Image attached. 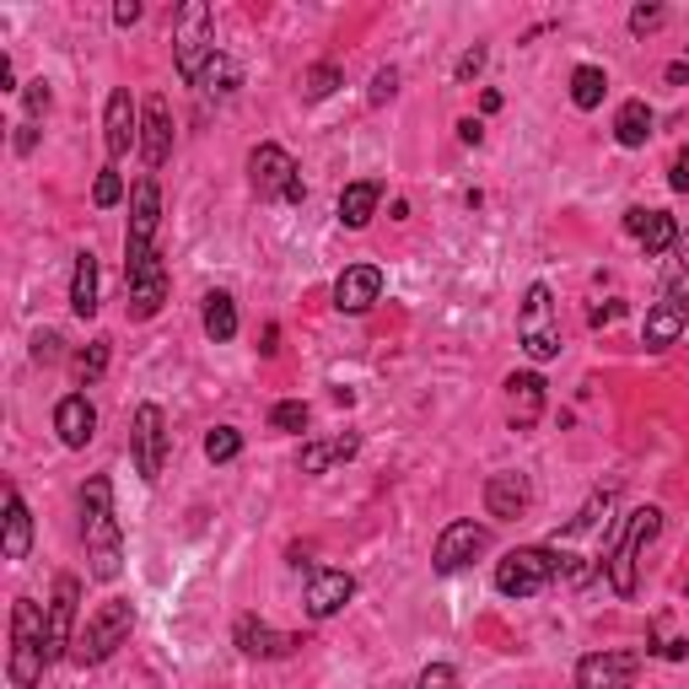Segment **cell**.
<instances>
[{
    "label": "cell",
    "instance_id": "obj_45",
    "mask_svg": "<svg viewBox=\"0 0 689 689\" xmlns=\"http://www.w3.org/2000/svg\"><path fill=\"white\" fill-rule=\"evenodd\" d=\"M480 135H485L480 119H458V141H463V146H480Z\"/></svg>",
    "mask_w": 689,
    "mask_h": 689
},
{
    "label": "cell",
    "instance_id": "obj_40",
    "mask_svg": "<svg viewBox=\"0 0 689 689\" xmlns=\"http://www.w3.org/2000/svg\"><path fill=\"white\" fill-rule=\"evenodd\" d=\"M480 70H485V44H474V50H463V59H458V70H452V76H458V81H474Z\"/></svg>",
    "mask_w": 689,
    "mask_h": 689
},
{
    "label": "cell",
    "instance_id": "obj_32",
    "mask_svg": "<svg viewBox=\"0 0 689 689\" xmlns=\"http://www.w3.org/2000/svg\"><path fill=\"white\" fill-rule=\"evenodd\" d=\"M674 243H679V221H674L668 210H652V216H646V232H641V248H646V259L668 253Z\"/></svg>",
    "mask_w": 689,
    "mask_h": 689
},
{
    "label": "cell",
    "instance_id": "obj_42",
    "mask_svg": "<svg viewBox=\"0 0 689 689\" xmlns=\"http://www.w3.org/2000/svg\"><path fill=\"white\" fill-rule=\"evenodd\" d=\"M657 22H663V6H636L631 11V33H652Z\"/></svg>",
    "mask_w": 689,
    "mask_h": 689
},
{
    "label": "cell",
    "instance_id": "obj_17",
    "mask_svg": "<svg viewBox=\"0 0 689 689\" xmlns=\"http://www.w3.org/2000/svg\"><path fill=\"white\" fill-rule=\"evenodd\" d=\"M378 296H383V270L378 264H350L335 281V307L340 313H367Z\"/></svg>",
    "mask_w": 689,
    "mask_h": 689
},
{
    "label": "cell",
    "instance_id": "obj_29",
    "mask_svg": "<svg viewBox=\"0 0 689 689\" xmlns=\"http://www.w3.org/2000/svg\"><path fill=\"white\" fill-rule=\"evenodd\" d=\"M205 335L216 344H227V340H238V302L227 292H210L205 296Z\"/></svg>",
    "mask_w": 689,
    "mask_h": 689
},
{
    "label": "cell",
    "instance_id": "obj_48",
    "mask_svg": "<svg viewBox=\"0 0 689 689\" xmlns=\"http://www.w3.org/2000/svg\"><path fill=\"white\" fill-rule=\"evenodd\" d=\"M39 146V130H33V119L28 124H17V151H33Z\"/></svg>",
    "mask_w": 689,
    "mask_h": 689
},
{
    "label": "cell",
    "instance_id": "obj_7",
    "mask_svg": "<svg viewBox=\"0 0 689 689\" xmlns=\"http://www.w3.org/2000/svg\"><path fill=\"white\" fill-rule=\"evenodd\" d=\"M216 59V22H210V6L189 0L178 11V33H173V65L184 81H199V70Z\"/></svg>",
    "mask_w": 689,
    "mask_h": 689
},
{
    "label": "cell",
    "instance_id": "obj_2",
    "mask_svg": "<svg viewBox=\"0 0 689 689\" xmlns=\"http://www.w3.org/2000/svg\"><path fill=\"white\" fill-rule=\"evenodd\" d=\"M50 668V614L33 603V598H17L11 603V689H33Z\"/></svg>",
    "mask_w": 689,
    "mask_h": 689
},
{
    "label": "cell",
    "instance_id": "obj_23",
    "mask_svg": "<svg viewBox=\"0 0 689 689\" xmlns=\"http://www.w3.org/2000/svg\"><path fill=\"white\" fill-rule=\"evenodd\" d=\"M33 549V512L17 485H6V560H28Z\"/></svg>",
    "mask_w": 689,
    "mask_h": 689
},
{
    "label": "cell",
    "instance_id": "obj_15",
    "mask_svg": "<svg viewBox=\"0 0 689 689\" xmlns=\"http://www.w3.org/2000/svg\"><path fill=\"white\" fill-rule=\"evenodd\" d=\"M124 281H130V318H156L162 302H167V264H162V253L146 259L141 270H124Z\"/></svg>",
    "mask_w": 689,
    "mask_h": 689
},
{
    "label": "cell",
    "instance_id": "obj_46",
    "mask_svg": "<svg viewBox=\"0 0 689 689\" xmlns=\"http://www.w3.org/2000/svg\"><path fill=\"white\" fill-rule=\"evenodd\" d=\"M620 313H625L620 302H609V307H592V329H603V324H614Z\"/></svg>",
    "mask_w": 689,
    "mask_h": 689
},
{
    "label": "cell",
    "instance_id": "obj_10",
    "mask_svg": "<svg viewBox=\"0 0 689 689\" xmlns=\"http://www.w3.org/2000/svg\"><path fill=\"white\" fill-rule=\"evenodd\" d=\"M130 452H135V474L151 485V480L162 474V458H167V426H162V409H156V404H141V409H135Z\"/></svg>",
    "mask_w": 689,
    "mask_h": 689
},
{
    "label": "cell",
    "instance_id": "obj_24",
    "mask_svg": "<svg viewBox=\"0 0 689 689\" xmlns=\"http://www.w3.org/2000/svg\"><path fill=\"white\" fill-rule=\"evenodd\" d=\"M378 199H383V184L378 178H356V184H344L340 189V221L350 232H361L372 216H378Z\"/></svg>",
    "mask_w": 689,
    "mask_h": 689
},
{
    "label": "cell",
    "instance_id": "obj_39",
    "mask_svg": "<svg viewBox=\"0 0 689 689\" xmlns=\"http://www.w3.org/2000/svg\"><path fill=\"white\" fill-rule=\"evenodd\" d=\"M22 98H28V113H33V119H44V113H50V102H54V92H50V81L39 76V81H28V92H22Z\"/></svg>",
    "mask_w": 689,
    "mask_h": 689
},
{
    "label": "cell",
    "instance_id": "obj_51",
    "mask_svg": "<svg viewBox=\"0 0 689 689\" xmlns=\"http://www.w3.org/2000/svg\"><path fill=\"white\" fill-rule=\"evenodd\" d=\"M668 81H674V87H679V81H689V59H674V65H668Z\"/></svg>",
    "mask_w": 689,
    "mask_h": 689
},
{
    "label": "cell",
    "instance_id": "obj_33",
    "mask_svg": "<svg viewBox=\"0 0 689 689\" xmlns=\"http://www.w3.org/2000/svg\"><path fill=\"white\" fill-rule=\"evenodd\" d=\"M340 81H344V70L335 65V59H324V65H313V70L302 76V98H307V102H324L329 92H335V87H340Z\"/></svg>",
    "mask_w": 689,
    "mask_h": 689
},
{
    "label": "cell",
    "instance_id": "obj_5",
    "mask_svg": "<svg viewBox=\"0 0 689 689\" xmlns=\"http://www.w3.org/2000/svg\"><path fill=\"white\" fill-rule=\"evenodd\" d=\"M130 625H135V609H130L124 598H108V603H98V614L76 631V663H81V668H98V663H108V657L130 641Z\"/></svg>",
    "mask_w": 689,
    "mask_h": 689
},
{
    "label": "cell",
    "instance_id": "obj_22",
    "mask_svg": "<svg viewBox=\"0 0 689 689\" xmlns=\"http://www.w3.org/2000/svg\"><path fill=\"white\" fill-rule=\"evenodd\" d=\"M685 324H689L685 302H679V296H663V302L646 313V344H652V350H668V344H679Z\"/></svg>",
    "mask_w": 689,
    "mask_h": 689
},
{
    "label": "cell",
    "instance_id": "obj_41",
    "mask_svg": "<svg viewBox=\"0 0 689 689\" xmlns=\"http://www.w3.org/2000/svg\"><path fill=\"white\" fill-rule=\"evenodd\" d=\"M394 92H398V70L389 65V70H378V76H372V92H367V98H372V102H389Z\"/></svg>",
    "mask_w": 689,
    "mask_h": 689
},
{
    "label": "cell",
    "instance_id": "obj_52",
    "mask_svg": "<svg viewBox=\"0 0 689 689\" xmlns=\"http://www.w3.org/2000/svg\"><path fill=\"white\" fill-rule=\"evenodd\" d=\"M679 162H689V146H685V156H679Z\"/></svg>",
    "mask_w": 689,
    "mask_h": 689
},
{
    "label": "cell",
    "instance_id": "obj_6",
    "mask_svg": "<svg viewBox=\"0 0 689 689\" xmlns=\"http://www.w3.org/2000/svg\"><path fill=\"white\" fill-rule=\"evenodd\" d=\"M517 340L528 350V361H555L560 356V313H555V292L534 281L523 307H517Z\"/></svg>",
    "mask_w": 689,
    "mask_h": 689
},
{
    "label": "cell",
    "instance_id": "obj_31",
    "mask_svg": "<svg viewBox=\"0 0 689 689\" xmlns=\"http://www.w3.org/2000/svg\"><path fill=\"white\" fill-rule=\"evenodd\" d=\"M603 92H609V76L598 70V65H577L571 70V102L588 113V108H598L603 102Z\"/></svg>",
    "mask_w": 689,
    "mask_h": 689
},
{
    "label": "cell",
    "instance_id": "obj_9",
    "mask_svg": "<svg viewBox=\"0 0 689 689\" xmlns=\"http://www.w3.org/2000/svg\"><path fill=\"white\" fill-rule=\"evenodd\" d=\"M485 544H491V528L485 523H474V517H458V523H447L442 534H437V549H431V566L452 577V571H463L474 555H485Z\"/></svg>",
    "mask_w": 689,
    "mask_h": 689
},
{
    "label": "cell",
    "instance_id": "obj_3",
    "mask_svg": "<svg viewBox=\"0 0 689 689\" xmlns=\"http://www.w3.org/2000/svg\"><path fill=\"white\" fill-rule=\"evenodd\" d=\"M560 571H566V555H555L544 544H523V549H506L495 560V592L501 598H539Z\"/></svg>",
    "mask_w": 689,
    "mask_h": 689
},
{
    "label": "cell",
    "instance_id": "obj_50",
    "mask_svg": "<svg viewBox=\"0 0 689 689\" xmlns=\"http://www.w3.org/2000/svg\"><path fill=\"white\" fill-rule=\"evenodd\" d=\"M668 184L685 195V189H689V162H674V178H668Z\"/></svg>",
    "mask_w": 689,
    "mask_h": 689
},
{
    "label": "cell",
    "instance_id": "obj_4",
    "mask_svg": "<svg viewBox=\"0 0 689 689\" xmlns=\"http://www.w3.org/2000/svg\"><path fill=\"white\" fill-rule=\"evenodd\" d=\"M657 528H663V512L657 506H641L625 517V534L614 539V549L603 555L609 560V588L620 592V598H636V571H641V549L657 539Z\"/></svg>",
    "mask_w": 689,
    "mask_h": 689
},
{
    "label": "cell",
    "instance_id": "obj_8",
    "mask_svg": "<svg viewBox=\"0 0 689 689\" xmlns=\"http://www.w3.org/2000/svg\"><path fill=\"white\" fill-rule=\"evenodd\" d=\"M156 221H162V189H156V178H141L135 189H130V227H124V270H141L146 259H156Z\"/></svg>",
    "mask_w": 689,
    "mask_h": 689
},
{
    "label": "cell",
    "instance_id": "obj_18",
    "mask_svg": "<svg viewBox=\"0 0 689 689\" xmlns=\"http://www.w3.org/2000/svg\"><path fill=\"white\" fill-rule=\"evenodd\" d=\"M76 598H81V582H76V577H59V582H54V598H50V663H59L65 646H70V631H76Z\"/></svg>",
    "mask_w": 689,
    "mask_h": 689
},
{
    "label": "cell",
    "instance_id": "obj_30",
    "mask_svg": "<svg viewBox=\"0 0 689 689\" xmlns=\"http://www.w3.org/2000/svg\"><path fill=\"white\" fill-rule=\"evenodd\" d=\"M356 437H329V442H307L302 447V474H324L329 463H340V458H356Z\"/></svg>",
    "mask_w": 689,
    "mask_h": 689
},
{
    "label": "cell",
    "instance_id": "obj_25",
    "mask_svg": "<svg viewBox=\"0 0 689 689\" xmlns=\"http://www.w3.org/2000/svg\"><path fill=\"white\" fill-rule=\"evenodd\" d=\"M506 394H512V426H534L544 415V378L539 372H512V378H506Z\"/></svg>",
    "mask_w": 689,
    "mask_h": 689
},
{
    "label": "cell",
    "instance_id": "obj_14",
    "mask_svg": "<svg viewBox=\"0 0 689 689\" xmlns=\"http://www.w3.org/2000/svg\"><path fill=\"white\" fill-rule=\"evenodd\" d=\"M102 141H108V156H113V162L141 146V113H135V102H130L124 87L108 98V113H102Z\"/></svg>",
    "mask_w": 689,
    "mask_h": 689
},
{
    "label": "cell",
    "instance_id": "obj_16",
    "mask_svg": "<svg viewBox=\"0 0 689 689\" xmlns=\"http://www.w3.org/2000/svg\"><path fill=\"white\" fill-rule=\"evenodd\" d=\"M54 431H59V442L65 447H87L98 437V409H92V398L87 394H65L54 404Z\"/></svg>",
    "mask_w": 689,
    "mask_h": 689
},
{
    "label": "cell",
    "instance_id": "obj_11",
    "mask_svg": "<svg viewBox=\"0 0 689 689\" xmlns=\"http://www.w3.org/2000/svg\"><path fill=\"white\" fill-rule=\"evenodd\" d=\"M296 178V162L286 146H253V156H248V184H253V195L259 199H286V189H292Z\"/></svg>",
    "mask_w": 689,
    "mask_h": 689
},
{
    "label": "cell",
    "instance_id": "obj_44",
    "mask_svg": "<svg viewBox=\"0 0 689 689\" xmlns=\"http://www.w3.org/2000/svg\"><path fill=\"white\" fill-rule=\"evenodd\" d=\"M113 22H119V28H135V22H141V0H119V6H113Z\"/></svg>",
    "mask_w": 689,
    "mask_h": 689
},
{
    "label": "cell",
    "instance_id": "obj_36",
    "mask_svg": "<svg viewBox=\"0 0 689 689\" xmlns=\"http://www.w3.org/2000/svg\"><path fill=\"white\" fill-rule=\"evenodd\" d=\"M102 367H108V340H92L87 350H81V356H76V378H81L87 389H92V383L102 378Z\"/></svg>",
    "mask_w": 689,
    "mask_h": 689
},
{
    "label": "cell",
    "instance_id": "obj_28",
    "mask_svg": "<svg viewBox=\"0 0 689 689\" xmlns=\"http://www.w3.org/2000/svg\"><path fill=\"white\" fill-rule=\"evenodd\" d=\"M238 81H243V65H238L232 54H216V59L199 70L195 87L205 92V98H232V92H238Z\"/></svg>",
    "mask_w": 689,
    "mask_h": 689
},
{
    "label": "cell",
    "instance_id": "obj_21",
    "mask_svg": "<svg viewBox=\"0 0 689 689\" xmlns=\"http://www.w3.org/2000/svg\"><path fill=\"white\" fill-rule=\"evenodd\" d=\"M232 641H238V652L243 657H292L296 646H302V636H281V631H270L264 620H238V631H232Z\"/></svg>",
    "mask_w": 689,
    "mask_h": 689
},
{
    "label": "cell",
    "instance_id": "obj_27",
    "mask_svg": "<svg viewBox=\"0 0 689 689\" xmlns=\"http://www.w3.org/2000/svg\"><path fill=\"white\" fill-rule=\"evenodd\" d=\"M652 124H657V119H652L646 98H631L625 108H620V113H614V141H620L625 151H636V146H646V141H652Z\"/></svg>",
    "mask_w": 689,
    "mask_h": 689
},
{
    "label": "cell",
    "instance_id": "obj_26",
    "mask_svg": "<svg viewBox=\"0 0 689 689\" xmlns=\"http://www.w3.org/2000/svg\"><path fill=\"white\" fill-rule=\"evenodd\" d=\"M70 313H76V318H92V313H98V253H92V248L76 253V270H70Z\"/></svg>",
    "mask_w": 689,
    "mask_h": 689
},
{
    "label": "cell",
    "instance_id": "obj_35",
    "mask_svg": "<svg viewBox=\"0 0 689 689\" xmlns=\"http://www.w3.org/2000/svg\"><path fill=\"white\" fill-rule=\"evenodd\" d=\"M307 420H313V409H307L302 398H286V404L270 409V426H275V431H307Z\"/></svg>",
    "mask_w": 689,
    "mask_h": 689
},
{
    "label": "cell",
    "instance_id": "obj_38",
    "mask_svg": "<svg viewBox=\"0 0 689 689\" xmlns=\"http://www.w3.org/2000/svg\"><path fill=\"white\" fill-rule=\"evenodd\" d=\"M415 689H458V674H452V663H431V668H420Z\"/></svg>",
    "mask_w": 689,
    "mask_h": 689
},
{
    "label": "cell",
    "instance_id": "obj_49",
    "mask_svg": "<svg viewBox=\"0 0 689 689\" xmlns=\"http://www.w3.org/2000/svg\"><path fill=\"white\" fill-rule=\"evenodd\" d=\"M0 92H17V70H11V54H0Z\"/></svg>",
    "mask_w": 689,
    "mask_h": 689
},
{
    "label": "cell",
    "instance_id": "obj_19",
    "mask_svg": "<svg viewBox=\"0 0 689 689\" xmlns=\"http://www.w3.org/2000/svg\"><path fill=\"white\" fill-rule=\"evenodd\" d=\"M528 501H534V485H528V474H517V469H501V474L485 480V512H491V517H523Z\"/></svg>",
    "mask_w": 689,
    "mask_h": 689
},
{
    "label": "cell",
    "instance_id": "obj_13",
    "mask_svg": "<svg viewBox=\"0 0 689 689\" xmlns=\"http://www.w3.org/2000/svg\"><path fill=\"white\" fill-rule=\"evenodd\" d=\"M636 668V652H592L577 663V689H631Z\"/></svg>",
    "mask_w": 689,
    "mask_h": 689
},
{
    "label": "cell",
    "instance_id": "obj_34",
    "mask_svg": "<svg viewBox=\"0 0 689 689\" xmlns=\"http://www.w3.org/2000/svg\"><path fill=\"white\" fill-rule=\"evenodd\" d=\"M238 452H243V431H238V426H216V431L205 437V458H210V463H232Z\"/></svg>",
    "mask_w": 689,
    "mask_h": 689
},
{
    "label": "cell",
    "instance_id": "obj_20",
    "mask_svg": "<svg viewBox=\"0 0 689 689\" xmlns=\"http://www.w3.org/2000/svg\"><path fill=\"white\" fill-rule=\"evenodd\" d=\"M141 156H146V167H162L173 156V119H167L162 92L146 98V108H141Z\"/></svg>",
    "mask_w": 689,
    "mask_h": 689
},
{
    "label": "cell",
    "instance_id": "obj_47",
    "mask_svg": "<svg viewBox=\"0 0 689 689\" xmlns=\"http://www.w3.org/2000/svg\"><path fill=\"white\" fill-rule=\"evenodd\" d=\"M646 216H652V210H625V232H631V238H641V232H646Z\"/></svg>",
    "mask_w": 689,
    "mask_h": 689
},
{
    "label": "cell",
    "instance_id": "obj_1",
    "mask_svg": "<svg viewBox=\"0 0 689 689\" xmlns=\"http://www.w3.org/2000/svg\"><path fill=\"white\" fill-rule=\"evenodd\" d=\"M81 534H87V571L98 582H113L124 571V539H119V523H113V485L108 480H87L81 491Z\"/></svg>",
    "mask_w": 689,
    "mask_h": 689
},
{
    "label": "cell",
    "instance_id": "obj_43",
    "mask_svg": "<svg viewBox=\"0 0 689 689\" xmlns=\"http://www.w3.org/2000/svg\"><path fill=\"white\" fill-rule=\"evenodd\" d=\"M33 361H59V335H54V329H44V335L33 340Z\"/></svg>",
    "mask_w": 689,
    "mask_h": 689
},
{
    "label": "cell",
    "instance_id": "obj_37",
    "mask_svg": "<svg viewBox=\"0 0 689 689\" xmlns=\"http://www.w3.org/2000/svg\"><path fill=\"white\" fill-rule=\"evenodd\" d=\"M92 199H98V210H108V205H119V199H124V178H119V167H113V162H108V167L98 173Z\"/></svg>",
    "mask_w": 689,
    "mask_h": 689
},
{
    "label": "cell",
    "instance_id": "obj_12",
    "mask_svg": "<svg viewBox=\"0 0 689 689\" xmlns=\"http://www.w3.org/2000/svg\"><path fill=\"white\" fill-rule=\"evenodd\" d=\"M350 598H356V577L350 571H335V566H313L307 571V598L302 603H307L313 620H335Z\"/></svg>",
    "mask_w": 689,
    "mask_h": 689
}]
</instances>
